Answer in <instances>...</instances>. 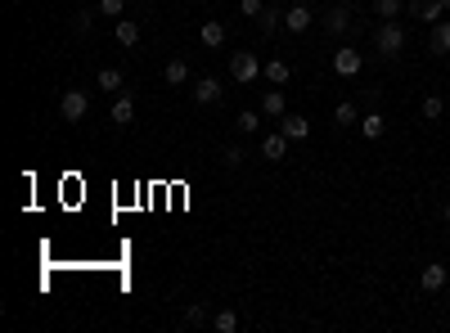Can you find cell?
<instances>
[{"label":"cell","mask_w":450,"mask_h":333,"mask_svg":"<svg viewBox=\"0 0 450 333\" xmlns=\"http://www.w3.org/2000/svg\"><path fill=\"white\" fill-rule=\"evenodd\" d=\"M374 45H379L383 59H396L401 50H405V28H401V18H383L379 32H374Z\"/></svg>","instance_id":"1"},{"label":"cell","mask_w":450,"mask_h":333,"mask_svg":"<svg viewBox=\"0 0 450 333\" xmlns=\"http://www.w3.org/2000/svg\"><path fill=\"white\" fill-rule=\"evenodd\" d=\"M230 77H235L239 86L257 81V77H261V59L252 54V50H239V54H230Z\"/></svg>","instance_id":"2"},{"label":"cell","mask_w":450,"mask_h":333,"mask_svg":"<svg viewBox=\"0 0 450 333\" xmlns=\"http://www.w3.org/2000/svg\"><path fill=\"white\" fill-rule=\"evenodd\" d=\"M90 113V95L86 90H64V100H59V117L64 122H81Z\"/></svg>","instance_id":"3"},{"label":"cell","mask_w":450,"mask_h":333,"mask_svg":"<svg viewBox=\"0 0 450 333\" xmlns=\"http://www.w3.org/2000/svg\"><path fill=\"white\" fill-rule=\"evenodd\" d=\"M360 68H365V54L360 50H351V45H343V50H333V72L338 77H360Z\"/></svg>","instance_id":"4"},{"label":"cell","mask_w":450,"mask_h":333,"mask_svg":"<svg viewBox=\"0 0 450 333\" xmlns=\"http://www.w3.org/2000/svg\"><path fill=\"white\" fill-rule=\"evenodd\" d=\"M261 117H271V122H279V117H284L288 113V100H284V86H271V90H266L261 95Z\"/></svg>","instance_id":"5"},{"label":"cell","mask_w":450,"mask_h":333,"mask_svg":"<svg viewBox=\"0 0 450 333\" xmlns=\"http://www.w3.org/2000/svg\"><path fill=\"white\" fill-rule=\"evenodd\" d=\"M288 144H293V140H288L284 131H271V135L261 140V158H271V163H284V158H288Z\"/></svg>","instance_id":"6"},{"label":"cell","mask_w":450,"mask_h":333,"mask_svg":"<svg viewBox=\"0 0 450 333\" xmlns=\"http://www.w3.org/2000/svg\"><path fill=\"white\" fill-rule=\"evenodd\" d=\"M311 18H315V14H311L307 5H288V9H284V28L293 32V36L307 32V28H311Z\"/></svg>","instance_id":"7"},{"label":"cell","mask_w":450,"mask_h":333,"mask_svg":"<svg viewBox=\"0 0 450 333\" xmlns=\"http://www.w3.org/2000/svg\"><path fill=\"white\" fill-rule=\"evenodd\" d=\"M279 131H284L288 140H307V135H311V122L302 117V113H284V117H279Z\"/></svg>","instance_id":"8"},{"label":"cell","mask_w":450,"mask_h":333,"mask_svg":"<svg viewBox=\"0 0 450 333\" xmlns=\"http://www.w3.org/2000/svg\"><path fill=\"white\" fill-rule=\"evenodd\" d=\"M347 28H351V9H347V5H333L329 14H324V32H329V36H343Z\"/></svg>","instance_id":"9"},{"label":"cell","mask_w":450,"mask_h":333,"mask_svg":"<svg viewBox=\"0 0 450 333\" xmlns=\"http://www.w3.org/2000/svg\"><path fill=\"white\" fill-rule=\"evenodd\" d=\"M199 41L208 45V50H221V45H225V23L208 18V23H203V28H199Z\"/></svg>","instance_id":"10"},{"label":"cell","mask_w":450,"mask_h":333,"mask_svg":"<svg viewBox=\"0 0 450 333\" xmlns=\"http://www.w3.org/2000/svg\"><path fill=\"white\" fill-rule=\"evenodd\" d=\"M423 293H442L446 288V284H450V270L446 266H423Z\"/></svg>","instance_id":"11"},{"label":"cell","mask_w":450,"mask_h":333,"mask_svg":"<svg viewBox=\"0 0 450 333\" xmlns=\"http://www.w3.org/2000/svg\"><path fill=\"white\" fill-rule=\"evenodd\" d=\"M428 50H432V54H450V18H442V23L428 32Z\"/></svg>","instance_id":"12"},{"label":"cell","mask_w":450,"mask_h":333,"mask_svg":"<svg viewBox=\"0 0 450 333\" xmlns=\"http://www.w3.org/2000/svg\"><path fill=\"white\" fill-rule=\"evenodd\" d=\"M261 77L271 86H288V77H293V68L284 64V59H271V64H261Z\"/></svg>","instance_id":"13"},{"label":"cell","mask_w":450,"mask_h":333,"mask_svg":"<svg viewBox=\"0 0 450 333\" xmlns=\"http://www.w3.org/2000/svg\"><path fill=\"white\" fill-rule=\"evenodd\" d=\"M216 100H221V81L216 77H203L194 86V104H216Z\"/></svg>","instance_id":"14"},{"label":"cell","mask_w":450,"mask_h":333,"mask_svg":"<svg viewBox=\"0 0 450 333\" xmlns=\"http://www.w3.org/2000/svg\"><path fill=\"white\" fill-rule=\"evenodd\" d=\"M131 117H136V95H117L113 100V122L117 127H131Z\"/></svg>","instance_id":"15"},{"label":"cell","mask_w":450,"mask_h":333,"mask_svg":"<svg viewBox=\"0 0 450 333\" xmlns=\"http://www.w3.org/2000/svg\"><path fill=\"white\" fill-rule=\"evenodd\" d=\"M162 77H167V86H185L189 81V64L185 59H172V64L162 68Z\"/></svg>","instance_id":"16"},{"label":"cell","mask_w":450,"mask_h":333,"mask_svg":"<svg viewBox=\"0 0 450 333\" xmlns=\"http://www.w3.org/2000/svg\"><path fill=\"white\" fill-rule=\"evenodd\" d=\"M360 131L369 135V140H383V131H387V117H383V113H365V117H360Z\"/></svg>","instance_id":"17"},{"label":"cell","mask_w":450,"mask_h":333,"mask_svg":"<svg viewBox=\"0 0 450 333\" xmlns=\"http://www.w3.org/2000/svg\"><path fill=\"white\" fill-rule=\"evenodd\" d=\"M279 23H284V14H279V9H261V14H257V32H261V36H275Z\"/></svg>","instance_id":"18"},{"label":"cell","mask_w":450,"mask_h":333,"mask_svg":"<svg viewBox=\"0 0 450 333\" xmlns=\"http://www.w3.org/2000/svg\"><path fill=\"white\" fill-rule=\"evenodd\" d=\"M140 41V23L136 18H117V45H136Z\"/></svg>","instance_id":"19"},{"label":"cell","mask_w":450,"mask_h":333,"mask_svg":"<svg viewBox=\"0 0 450 333\" xmlns=\"http://www.w3.org/2000/svg\"><path fill=\"white\" fill-rule=\"evenodd\" d=\"M446 14H450V9L442 5V0H423V14H419V18H423V23H428V28H437V23H442Z\"/></svg>","instance_id":"20"},{"label":"cell","mask_w":450,"mask_h":333,"mask_svg":"<svg viewBox=\"0 0 450 333\" xmlns=\"http://www.w3.org/2000/svg\"><path fill=\"white\" fill-rule=\"evenodd\" d=\"M442 113H446L442 95H423V122H442Z\"/></svg>","instance_id":"21"},{"label":"cell","mask_w":450,"mask_h":333,"mask_svg":"<svg viewBox=\"0 0 450 333\" xmlns=\"http://www.w3.org/2000/svg\"><path fill=\"white\" fill-rule=\"evenodd\" d=\"M212 329H216V333H235V329H239V311H216V315H212Z\"/></svg>","instance_id":"22"},{"label":"cell","mask_w":450,"mask_h":333,"mask_svg":"<svg viewBox=\"0 0 450 333\" xmlns=\"http://www.w3.org/2000/svg\"><path fill=\"white\" fill-rule=\"evenodd\" d=\"M235 127H239L243 135H252V131L261 127V108H248V113H239V117H235Z\"/></svg>","instance_id":"23"},{"label":"cell","mask_w":450,"mask_h":333,"mask_svg":"<svg viewBox=\"0 0 450 333\" xmlns=\"http://www.w3.org/2000/svg\"><path fill=\"white\" fill-rule=\"evenodd\" d=\"M333 122H338V127H351V122H360V108L356 104H338L333 108Z\"/></svg>","instance_id":"24"},{"label":"cell","mask_w":450,"mask_h":333,"mask_svg":"<svg viewBox=\"0 0 450 333\" xmlns=\"http://www.w3.org/2000/svg\"><path fill=\"white\" fill-rule=\"evenodd\" d=\"M100 90H122V68H100Z\"/></svg>","instance_id":"25"},{"label":"cell","mask_w":450,"mask_h":333,"mask_svg":"<svg viewBox=\"0 0 450 333\" xmlns=\"http://www.w3.org/2000/svg\"><path fill=\"white\" fill-rule=\"evenodd\" d=\"M185 325H208V306H203V302H189V306H185Z\"/></svg>","instance_id":"26"},{"label":"cell","mask_w":450,"mask_h":333,"mask_svg":"<svg viewBox=\"0 0 450 333\" xmlns=\"http://www.w3.org/2000/svg\"><path fill=\"white\" fill-rule=\"evenodd\" d=\"M379 14L383 18H401L405 14V0H379Z\"/></svg>","instance_id":"27"},{"label":"cell","mask_w":450,"mask_h":333,"mask_svg":"<svg viewBox=\"0 0 450 333\" xmlns=\"http://www.w3.org/2000/svg\"><path fill=\"white\" fill-rule=\"evenodd\" d=\"M122 9H126V0H100V14L104 18H122Z\"/></svg>","instance_id":"28"},{"label":"cell","mask_w":450,"mask_h":333,"mask_svg":"<svg viewBox=\"0 0 450 333\" xmlns=\"http://www.w3.org/2000/svg\"><path fill=\"white\" fill-rule=\"evenodd\" d=\"M221 163H225V167H239V163H243V149H239V144H225V149H221Z\"/></svg>","instance_id":"29"},{"label":"cell","mask_w":450,"mask_h":333,"mask_svg":"<svg viewBox=\"0 0 450 333\" xmlns=\"http://www.w3.org/2000/svg\"><path fill=\"white\" fill-rule=\"evenodd\" d=\"M261 9H266V5H261V0H239V14H243V18H257V14H261Z\"/></svg>","instance_id":"30"},{"label":"cell","mask_w":450,"mask_h":333,"mask_svg":"<svg viewBox=\"0 0 450 333\" xmlns=\"http://www.w3.org/2000/svg\"><path fill=\"white\" fill-rule=\"evenodd\" d=\"M90 23H95V14H90V9H81V14L72 18V28H77L81 36H86V32H90Z\"/></svg>","instance_id":"31"},{"label":"cell","mask_w":450,"mask_h":333,"mask_svg":"<svg viewBox=\"0 0 450 333\" xmlns=\"http://www.w3.org/2000/svg\"><path fill=\"white\" fill-rule=\"evenodd\" d=\"M405 14H415V18H419V14H423V0H405Z\"/></svg>","instance_id":"32"},{"label":"cell","mask_w":450,"mask_h":333,"mask_svg":"<svg viewBox=\"0 0 450 333\" xmlns=\"http://www.w3.org/2000/svg\"><path fill=\"white\" fill-rule=\"evenodd\" d=\"M442 221H446V226H450V203H446V207H442Z\"/></svg>","instance_id":"33"},{"label":"cell","mask_w":450,"mask_h":333,"mask_svg":"<svg viewBox=\"0 0 450 333\" xmlns=\"http://www.w3.org/2000/svg\"><path fill=\"white\" fill-rule=\"evenodd\" d=\"M442 5H446V9H450V0H442ZM446 18H450V14H446Z\"/></svg>","instance_id":"34"},{"label":"cell","mask_w":450,"mask_h":333,"mask_svg":"<svg viewBox=\"0 0 450 333\" xmlns=\"http://www.w3.org/2000/svg\"><path fill=\"white\" fill-rule=\"evenodd\" d=\"M446 293H450V284H446Z\"/></svg>","instance_id":"35"}]
</instances>
